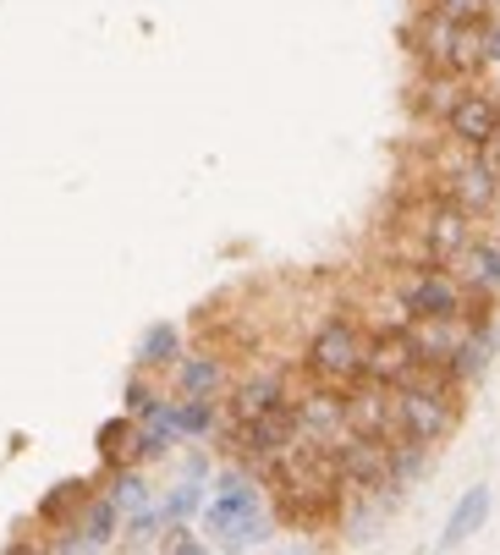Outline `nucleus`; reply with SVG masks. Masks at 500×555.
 I'll return each instance as SVG.
<instances>
[{
	"instance_id": "nucleus-1",
	"label": "nucleus",
	"mask_w": 500,
	"mask_h": 555,
	"mask_svg": "<svg viewBox=\"0 0 500 555\" xmlns=\"http://www.w3.org/2000/svg\"><path fill=\"white\" fill-rule=\"evenodd\" d=\"M204 528L215 533L220 550H254L270 539V506H265V490L254 473H220L209 501H204Z\"/></svg>"
},
{
	"instance_id": "nucleus-2",
	"label": "nucleus",
	"mask_w": 500,
	"mask_h": 555,
	"mask_svg": "<svg viewBox=\"0 0 500 555\" xmlns=\"http://www.w3.org/2000/svg\"><path fill=\"white\" fill-rule=\"evenodd\" d=\"M412 44H419L430 72H446V77H473L489 66V23H457L435 7L412 28Z\"/></svg>"
},
{
	"instance_id": "nucleus-3",
	"label": "nucleus",
	"mask_w": 500,
	"mask_h": 555,
	"mask_svg": "<svg viewBox=\"0 0 500 555\" xmlns=\"http://www.w3.org/2000/svg\"><path fill=\"white\" fill-rule=\"evenodd\" d=\"M396 308L407 320H484L489 297H473L451 264H419L396 281Z\"/></svg>"
},
{
	"instance_id": "nucleus-4",
	"label": "nucleus",
	"mask_w": 500,
	"mask_h": 555,
	"mask_svg": "<svg viewBox=\"0 0 500 555\" xmlns=\"http://www.w3.org/2000/svg\"><path fill=\"white\" fill-rule=\"evenodd\" d=\"M303 363L319 385H358L363 363H369V331L352 320V313H330V320L308 336Z\"/></svg>"
},
{
	"instance_id": "nucleus-5",
	"label": "nucleus",
	"mask_w": 500,
	"mask_h": 555,
	"mask_svg": "<svg viewBox=\"0 0 500 555\" xmlns=\"http://www.w3.org/2000/svg\"><path fill=\"white\" fill-rule=\"evenodd\" d=\"M478 215H467L462 204H451L446 193L440 198H430L424 204V215H419V243H424V264H451L473 236H478V225H473Z\"/></svg>"
},
{
	"instance_id": "nucleus-6",
	"label": "nucleus",
	"mask_w": 500,
	"mask_h": 555,
	"mask_svg": "<svg viewBox=\"0 0 500 555\" xmlns=\"http://www.w3.org/2000/svg\"><path fill=\"white\" fill-rule=\"evenodd\" d=\"M467 160L446 171V198L462 204L467 215H489L500 198V154L495 149H462Z\"/></svg>"
},
{
	"instance_id": "nucleus-7",
	"label": "nucleus",
	"mask_w": 500,
	"mask_h": 555,
	"mask_svg": "<svg viewBox=\"0 0 500 555\" xmlns=\"http://www.w3.org/2000/svg\"><path fill=\"white\" fill-rule=\"evenodd\" d=\"M446 132H451L457 149H495V138H500V100L489 89L462 83L457 105L446 111Z\"/></svg>"
},
{
	"instance_id": "nucleus-8",
	"label": "nucleus",
	"mask_w": 500,
	"mask_h": 555,
	"mask_svg": "<svg viewBox=\"0 0 500 555\" xmlns=\"http://www.w3.org/2000/svg\"><path fill=\"white\" fill-rule=\"evenodd\" d=\"M412 369H424V358H419V347H412V331H407L401 320L369 336V363H363V379H374V385H401Z\"/></svg>"
},
{
	"instance_id": "nucleus-9",
	"label": "nucleus",
	"mask_w": 500,
	"mask_h": 555,
	"mask_svg": "<svg viewBox=\"0 0 500 555\" xmlns=\"http://www.w3.org/2000/svg\"><path fill=\"white\" fill-rule=\"evenodd\" d=\"M116 533H121V506L111 495H89L82 512L55 533V550H105L116 544Z\"/></svg>"
},
{
	"instance_id": "nucleus-10",
	"label": "nucleus",
	"mask_w": 500,
	"mask_h": 555,
	"mask_svg": "<svg viewBox=\"0 0 500 555\" xmlns=\"http://www.w3.org/2000/svg\"><path fill=\"white\" fill-rule=\"evenodd\" d=\"M297 435L319 440V446H336L352 424H347V396H336V385H319L308 396H297Z\"/></svg>"
},
{
	"instance_id": "nucleus-11",
	"label": "nucleus",
	"mask_w": 500,
	"mask_h": 555,
	"mask_svg": "<svg viewBox=\"0 0 500 555\" xmlns=\"http://www.w3.org/2000/svg\"><path fill=\"white\" fill-rule=\"evenodd\" d=\"M457 281L473 292V297H500V236H473V243L451 259Z\"/></svg>"
},
{
	"instance_id": "nucleus-12",
	"label": "nucleus",
	"mask_w": 500,
	"mask_h": 555,
	"mask_svg": "<svg viewBox=\"0 0 500 555\" xmlns=\"http://www.w3.org/2000/svg\"><path fill=\"white\" fill-rule=\"evenodd\" d=\"M281 402H292V396H286V379H281L275 369L247 374V379L231 390V424H247V418H259V413H270V408H281Z\"/></svg>"
},
{
	"instance_id": "nucleus-13",
	"label": "nucleus",
	"mask_w": 500,
	"mask_h": 555,
	"mask_svg": "<svg viewBox=\"0 0 500 555\" xmlns=\"http://www.w3.org/2000/svg\"><path fill=\"white\" fill-rule=\"evenodd\" d=\"M489 522V485H473V490H462V501L451 506V517H446V533H440V550H457V544H467L478 528Z\"/></svg>"
},
{
	"instance_id": "nucleus-14",
	"label": "nucleus",
	"mask_w": 500,
	"mask_h": 555,
	"mask_svg": "<svg viewBox=\"0 0 500 555\" xmlns=\"http://www.w3.org/2000/svg\"><path fill=\"white\" fill-rule=\"evenodd\" d=\"M177 440H182V429H177V402H159L154 413L138 418V462H159Z\"/></svg>"
},
{
	"instance_id": "nucleus-15",
	"label": "nucleus",
	"mask_w": 500,
	"mask_h": 555,
	"mask_svg": "<svg viewBox=\"0 0 500 555\" xmlns=\"http://www.w3.org/2000/svg\"><path fill=\"white\" fill-rule=\"evenodd\" d=\"M220 390H226V363L215 352L177 358V396H220Z\"/></svg>"
},
{
	"instance_id": "nucleus-16",
	"label": "nucleus",
	"mask_w": 500,
	"mask_h": 555,
	"mask_svg": "<svg viewBox=\"0 0 500 555\" xmlns=\"http://www.w3.org/2000/svg\"><path fill=\"white\" fill-rule=\"evenodd\" d=\"M484 369H489V331H484V320H478V325H467V336H462L457 358L446 363V374H451L457 385H473Z\"/></svg>"
},
{
	"instance_id": "nucleus-17",
	"label": "nucleus",
	"mask_w": 500,
	"mask_h": 555,
	"mask_svg": "<svg viewBox=\"0 0 500 555\" xmlns=\"http://www.w3.org/2000/svg\"><path fill=\"white\" fill-rule=\"evenodd\" d=\"M177 358H182V331L171 320H159V325L143 331V341H138V363L143 369H177Z\"/></svg>"
},
{
	"instance_id": "nucleus-18",
	"label": "nucleus",
	"mask_w": 500,
	"mask_h": 555,
	"mask_svg": "<svg viewBox=\"0 0 500 555\" xmlns=\"http://www.w3.org/2000/svg\"><path fill=\"white\" fill-rule=\"evenodd\" d=\"M94 490L82 485V479H66V485H55L44 501H39V522H50V528H66L77 512H82V501H89Z\"/></svg>"
},
{
	"instance_id": "nucleus-19",
	"label": "nucleus",
	"mask_w": 500,
	"mask_h": 555,
	"mask_svg": "<svg viewBox=\"0 0 500 555\" xmlns=\"http://www.w3.org/2000/svg\"><path fill=\"white\" fill-rule=\"evenodd\" d=\"M100 456H105V467L138 462V418H132V413H121V418H111V424L100 429Z\"/></svg>"
},
{
	"instance_id": "nucleus-20",
	"label": "nucleus",
	"mask_w": 500,
	"mask_h": 555,
	"mask_svg": "<svg viewBox=\"0 0 500 555\" xmlns=\"http://www.w3.org/2000/svg\"><path fill=\"white\" fill-rule=\"evenodd\" d=\"M215 424H220L215 396H177V429H182L188 440H204V435H215Z\"/></svg>"
},
{
	"instance_id": "nucleus-21",
	"label": "nucleus",
	"mask_w": 500,
	"mask_h": 555,
	"mask_svg": "<svg viewBox=\"0 0 500 555\" xmlns=\"http://www.w3.org/2000/svg\"><path fill=\"white\" fill-rule=\"evenodd\" d=\"M105 495L121 506V517H132V512H143V506H149V485H143L138 462H121V467H111V490H105Z\"/></svg>"
},
{
	"instance_id": "nucleus-22",
	"label": "nucleus",
	"mask_w": 500,
	"mask_h": 555,
	"mask_svg": "<svg viewBox=\"0 0 500 555\" xmlns=\"http://www.w3.org/2000/svg\"><path fill=\"white\" fill-rule=\"evenodd\" d=\"M204 501H209V495H204V479H188V485H177L171 495H165L159 512H165V522H193V517L204 512Z\"/></svg>"
},
{
	"instance_id": "nucleus-23",
	"label": "nucleus",
	"mask_w": 500,
	"mask_h": 555,
	"mask_svg": "<svg viewBox=\"0 0 500 555\" xmlns=\"http://www.w3.org/2000/svg\"><path fill=\"white\" fill-rule=\"evenodd\" d=\"M430 7L457 23H489V0H430Z\"/></svg>"
},
{
	"instance_id": "nucleus-24",
	"label": "nucleus",
	"mask_w": 500,
	"mask_h": 555,
	"mask_svg": "<svg viewBox=\"0 0 500 555\" xmlns=\"http://www.w3.org/2000/svg\"><path fill=\"white\" fill-rule=\"evenodd\" d=\"M159 402H165V396H159L154 385H143V379H127V413H132V418H143V413H154Z\"/></svg>"
},
{
	"instance_id": "nucleus-25",
	"label": "nucleus",
	"mask_w": 500,
	"mask_h": 555,
	"mask_svg": "<svg viewBox=\"0 0 500 555\" xmlns=\"http://www.w3.org/2000/svg\"><path fill=\"white\" fill-rule=\"evenodd\" d=\"M495 154H500V138H495Z\"/></svg>"
}]
</instances>
